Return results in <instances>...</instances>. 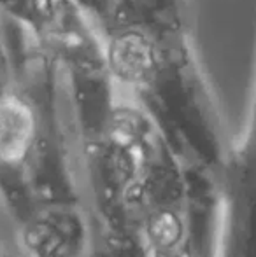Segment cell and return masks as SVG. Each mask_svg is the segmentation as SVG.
Here are the masks:
<instances>
[{
    "label": "cell",
    "instance_id": "1",
    "mask_svg": "<svg viewBox=\"0 0 256 257\" xmlns=\"http://www.w3.org/2000/svg\"><path fill=\"white\" fill-rule=\"evenodd\" d=\"M34 137V115L28 105L16 96L0 98V154L20 156Z\"/></svg>",
    "mask_w": 256,
    "mask_h": 257
},
{
    "label": "cell",
    "instance_id": "2",
    "mask_svg": "<svg viewBox=\"0 0 256 257\" xmlns=\"http://www.w3.org/2000/svg\"><path fill=\"white\" fill-rule=\"evenodd\" d=\"M254 126H256V95H254Z\"/></svg>",
    "mask_w": 256,
    "mask_h": 257
}]
</instances>
